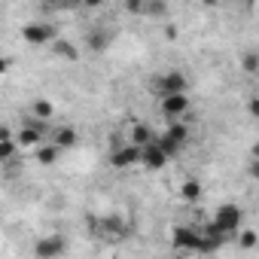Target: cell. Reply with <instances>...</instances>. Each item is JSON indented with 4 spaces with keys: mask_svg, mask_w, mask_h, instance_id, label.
<instances>
[{
    "mask_svg": "<svg viewBox=\"0 0 259 259\" xmlns=\"http://www.w3.org/2000/svg\"><path fill=\"white\" fill-rule=\"evenodd\" d=\"M43 138H46V135L34 132V128H25V125H19V132L13 135V141H16L19 150H37V147L43 144Z\"/></svg>",
    "mask_w": 259,
    "mask_h": 259,
    "instance_id": "13",
    "label": "cell"
},
{
    "mask_svg": "<svg viewBox=\"0 0 259 259\" xmlns=\"http://www.w3.org/2000/svg\"><path fill=\"white\" fill-rule=\"evenodd\" d=\"M189 107H192L189 95H165V98H159V113H162L165 119H171V122L186 119Z\"/></svg>",
    "mask_w": 259,
    "mask_h": 259,
    "instance_id": "3",
    "label": "cell"
},
{
    "mask_svg": "<svg viewBox=\"0 0 259 259\" xmlns=\"http://www.w3.org/2000/svg\"><path fill=\"white\" fill-rule=\"evenodd\" d=\"M244 70H247V73H256V70H259V55H256V52H247V55H244Z\"/></svg>",
    "mask_w": 259,
    "mask_h": 259,
    "instance_id": "23",
    "label": "cell"
},
{
    "mask_svg": "<svg viewBox=\"0 0 259 259\" xmlns=\"http://www.w3.org/2000/svg\"><path fill=\"white\" fill-rule=\"evenodd\" d=\"M153 92H156V98H165V95H189V76L183 70H162L153 79Z\"/></svg>",
    "mask_w": 259,
    "mask_h": 259,
    "instance_id": "2",
    "label": "cell"
},
{
    "mask_svg": "<svg viewBox=\"0 0 259 259\" xmlns=\"http://www.w3.org/2000/svg\"><path fill=\"white\" fill-rule=\"evenodd\" d=\"M64 250H67V238L64 235H43L34 244V256L37 259H58V256H64Z\"/></svg>",
    "mask_w": 259,
    "mask_h": 259,
    "instance_id": "5",
    "label": "cell"
},
{
    "mask_svg": "<svg viewBox=\"0 0 259 259\" xmlns=\"http://www.w3.org/2000/svg\"><path fill=\"white\" fill-rule=\"evenodd\" d=\"M95 232L101 238H107V241H122L128 235V226H125V220L119 213H104V217H98V229Z\"/></svg>",
    "mask_w": 259,
    "mask_h": 259,
    "instance_id": "7",
    "label": "cell"
},
{
    "mask_svg": "<svg viewBox=\"0 0 259 259\" xmlns=\"http://www.w3.org/2000/svg\"><path fill=\"white\" fill-rule=\"evenodd\" d=\"M49 46H52V55H58V58H67V61H76L79 58V49L70 40H64V37H55Z\"/></svg>",
    "mask_w": 259,
    "mask_h": 259,
    "instance_id": "17",
    "label": "cell"
},
{
    "mask_svg": "<svg viewBox=\"0 0 259 259\" xmlns=\"http://www.w3.org/2000/svg\"><path fill=\"white\" fill-rule=\"evenodd\" d=\"M247 107H250V113H253V116L259 113V101H256V98H250V104H247Z\"/></svg>",
    "mask_w": 259,
    "mask_h": 259,
    "instance_id": "28",
    "label": "cell"
},
{
    "mask_svg": "<svg viewBox=\"0 0 259 259\" xmlns=\"http://www.w3.org/2000/svg\"><path fill=\"white\" fill-rule=\"evenodd\" d=\"M235 241H238L241 250H253V247H256V232H253V229H238V232H235Z\"/></svg>",
    "mask_w": 259,
    "mask_h": 259,
    "instance_id": "20",
    "label": "cell"
},
{
    "mask_svg": "<svg viewBox=\"0 0 259 259\" xmlns=\"http://www.w3.org/2000/svg\"><path fill=\"white\" fill-rule=\"evenodd\" d=\"M153 141H156V132H153L147 122H132V128H128V144L138 147V150H144V147H150Z\"/></svg>",
    "mask_w": 259,
    "mask_h": 259,
    "instance_id": "10",
    "label": "cell"
},
{
    "mask_svg": "<svg viewBox=\"0 0 259 259\" xmlns=\"http://www.w3.org/2000/svg\"><path fill=\"white\" fill-rule=\"evenodd\" d=\"M22 125H25V128H34V132H40V135H46V132H49V125H46V122H40V119H34L31 113L22 119Z\"/></svg>",
    "mask_w": 259,
    "mask_h": 259,
    "instance_id": "22",
    "label": "cell"
},
{
    "mask_svg": "<svg viewBox=\"0 0 259 259\" xmlns=\"http://www.w3.org/2000/svg\"><path fill=\"white\" fill-rule=\"evenodd\" d=\"M0 141H13V128L10 125H0Z\"/></svg>",
    "mask_w": 259,
    "mask_h": 259,
    "instance_id": "26",
    "label": "cell"
},
{
    "mask_svg": "<svg viewBox=\"0 0 259 259\" xmlns=\"http://www.w3.org/2000/svg\"><path fill=\"white\" fill-rule=\"evenodd\" d=\"M201 195H204V186H201V180H183L180 183V198L186 201V204H195V201H201Z\"/></svg>",
    "mask_w": 259,
    "mask_h": 259,
    "instance_id": "16",
    "label": "cell"
},
{
    "mask_svg": "<svg viewBox=\"0 0 259 259\" xmlns=\"http://www.w3.org/2000/svg\"><path fill=\"white\" fill-rule=\"evenodd\" d=\"M210 226H213L217 232H223V235H235L238 229H244V207H241V204H235V201L220 204V207L213 210Z\"/></svg>",
    "mask_w": 259,
    "mask_h": 259,
    "instance_id": "1",
    "label": "cell"
},
{
    "mask_svg": "<svg viewBox=\"0 0 259 259\" xmlns=\"http://www.w3.org/2000/svg\"><path fill=\"white\" fill-rule=\"evenodd\" d=\"M162 135H165L168 141H174V144H177L180 150H183V147H186V144L192 141V132H189V125H186L183 119H180V122H168V128H165Z\"/></svg>",
    "mask_w": 259,
    "mask_h": 259,
    "instance_id": "14",
    "label": "cell"
},
{
    "mask_svg": "<svg viewBox=\"0 0 259 259\" xmlns=\"http://www.w3.org/2000/svg\"><path fill=\"white\" fill-rule=\"evenodd\" d=\"M31 116H34V119H40V122H49V119L55 116L52 101H49V98H37V101L31 104Z\"/></svg>",
    "mask_w": 259,
    "mask_h": 259,
    "instance_id": "18",
    "label": "cell"
},
{
    "mask_svg": "<svg viewBox=\"0 0 259 259\" xmlns=\"http://www.w3.org/2000/svg\"><path fill=\"white\" fill-rule=\"evenodd\" d=\"M141 165H144V168H150V171H162V168L168 165V156H165V153L156 147V141H153L150 147H144V150H141Z\"/></svg>",
    "mask_w": 259,
    "mask_h": 259,
    "instance_id": "12",
    "label": "cell"
},
{
    "mask_svg": "<svg viewBox=\"0 0 259 259\" xmlns=\"http://www.w3.org/2000/svg\"><path fill=\"white\" fill-rule=\"evenodd\" d=\"M22 40L28 46H49L55 40V28L46 22H28V25H22Z\"/></svg>",
    "mask_w": 259,
    "mask_h": 259,
    "instance_id": "4",
    "label": "cell"
},
{
    "mask_svg": "<svg viewBox=\"0 0 259 259\" xmlns=\"http://www.w3.org/2000/svg\"><path fill=\"white\" fill-rule=\"evenodd\" d=\"M10 67H13V58H0V76L10 73Z\"/></svg>",
    "mask_w": 259,
    "mask_h": 259,
    "instance_id": "27",
    "label": "cell"
},
{
    "mask_svg": "<svg viewBox=\"0 0 259 259\" xmlns=\"http://www.w3.org/2000/svg\"><path fill=\"white\" fill-rule=\"evenodd\" d=\"M110 165H113L116 171L135 168V165H141V150L132 147V144H116V147L110 150Z\"/></svg>",
    "mask_w": 259,
    "mask_h": 259,
    "instance_id": "6",
    "label": "cell"
},
{
    "mask_svg": "<svg viewBox=\"0 0 259 259\" xmlns=\"http://www.w3.org/2000/svg\"><path fill=\"white\" fill-rule=\"evenodd\" d=\"M58 150L52 147V144H40L37 150H34V159H37V165H43V168H49V165H55L58 162Z\"/></svg>",
    "mask_w": 259,
    "mask_h": 259,
    "instance_id": "19",
    "label": "cell"
},
{
    "mask_svg": "<svg viewBox=\"0 0 259 259\" xmlns=\"http://www.w3.org/2000/svg\"><path fill=\"white\" fill-rule=\"evenodd\" d=\"M198 232L192 229V226H174V232H171V247L174 250H198Z\"/></svg>",
    "mask_w": 259,
    "mask_h": 259,
    "instance_id": "8",
    "label": "cell"
},
{
    "mask_svg": "<svg viewBox=\"0 0 259 259\" xmlns=\"http://www.w3.org/2000/svg\"><path fill=\"white\" fill-rule=\"evenodd\" d=\"M125 10L132 13V16H141V13H144V4H141V0H128V4H125Z\"/></svg>",
    "mask_w": 259,
    "mask_h": 259,
    "instance_id": "24",
    "label": "cell"
},
{
    "mask_svg": "<svg viewBox=\"0 0 259 259\" xmlns=\"http://www.w3.org/2000/svg\"><path fill=\"white\" fill-rule=\"evenodd\" d=\"M19 156V147H16V141H0V162H13Z\"/></svg>",
    "mask_w": 259,
    "mask_h": 259,
    "instance_id": "21",
    "label": "cell"
},
{
    "mask_svg": "<svg viewBox=\"0 0 259 259\" xmlns=\"http://www.w3.org/2000/svg\"><path fill=\"white\" fill-rule=\"evenodd\" d=\"M226 244V235L223 232H217L213 226H207L204 229V235L198 238V253H213V250H220Z\"/></svg>",
    "mask_w": 259,
    "mask_h": 259,
    "instance_id": "15",
    "label": "cell"
},
{
    "mask_svg": "<svg viewBox=\"0 0 259 259\" xmlns=\"http://www.w3.org/2000/svg\"><path fill=\"white\" fill-rule=\"evenodd\" d=\"M110 43H113V31L110 28H92V31H85V49L89 52H95V55H101V52H107L110 49Z\"/></svg>",
    "mask_w": 259,
    "mask_h": 259,
    "instance_id": "9",
    "label": "cell"
},
{
    "mask_svg": "<svg viewBox=\"0 0 259 259\" xmlns=\"http://www.w3.org/2000/svg\"><path fill=\"white\" fill-rule=\"evenodd\" d=\"M247 177H250V180H256V177H259V162H256V159L247 165Z\"/></svg>",
    "mask_w": 259,
    "mask_h": 259,
    "instance_id": "25",
    "label": "cell"
},
{
    "mask_svg": "<svg viewBox=\"0 0 259 259\" xmlns=\"http://www.w3.org/2000/svg\"><path fill=\"white\" fill-rule=\"evenodd\" d=\"M76 144H79V135H76L73 125H61V128H55V132H52V147H55L58 153L73 150Z\"/></svg>",
    "mask_w": 259,
    "mask_h": 259,
    "instance_id": "11",
    "label": "cell"
}]
</instances>
